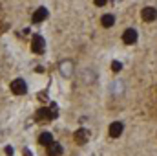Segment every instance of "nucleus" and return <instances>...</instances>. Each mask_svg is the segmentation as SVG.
Returning <instances> with one entry per match:
<instances>
[{
    "instance_id": "nucleus-1",
    "label": "nucleus",
    "mask_w": 157,
    "mask_h": 156,
    "mask_svg": "<svg viewBox=\"0 0 157 156\" xmlns=\"http://www.w3.org/2000/svg\"><path fill=\"white\" fill-rule=\"evenodd\" d=\"M55 116H57L55 107H51V110L49 109H40V110H37V119L39 121H49V119H53Z\"/></svg>"
},
{
    "instance_id": "nucleus-2",
    "label": "nucleus",
    "mask_w": 157,
    "mask_h": 156,
    "mask_svg": "<svg viewBox=\"0 0 157 156\" xmlns=\"http://www.w3.org/2000/svg\"><path fill=\"white\" fill-rule=\"evenodd\" d=\"M11 92L17 94V96H22V94L28 92V86H26V83H24L22 79H15V81L11 83Z\"/></svg>"
},
{
    "instance_id": "nucleus-3",
    "label": "nucleus",
    "mask_w": 157,
    "mask_h": 156,
    "mask_svg": "<svg viewBox=\"0 0 157 156\" xmlns=\"http://www.w3.org/2000/svg\"><path fill=\"white\" fill-rule=\"evenodd\" d=\"M31 50H33V53H42L46 50V42H44V39L40 35H35L31 39Z\"/></svg>"
},
{
    "instance_id": "nucleus-4",
    "label": "nucleus",
    "mask_w": 157,
    "mask_h": 156,
    "mask_svg": "<svg viewBox=\"0 0 157 156\" xmlns=\"http://www.w3.org/2000/svg\"><path fill=\"white\" fill-rule=\"evenodd\" d=\"M122 40H124V44H135V42H137V31H135L133 28L126 30V31L122 33Z\"/></svg>"
},
{
    "instance_id": "nucleus-5",
    "label": "nucleus",
    "mask_w": 157,
    "mask_h": 156,
    "mask_svg": "<svg viewBox=\"0 0 157 156\" xmlns=\"http://www.w3.org/2000/svg\"><path fill=\"white\" fill-rule=\"evenodd\" d=\"M141 15H143V20L152 22V20H155V18H157V9H155V7H144Z\"/></svg>"
},
{
    "instance_id": "nucleus-6",
    "label": "nucleus",
    "mask_w": 157,
    "mask_h": 156,
    "mask_svg": "<svg viewBox=\"0 0 157 156\" xmlns=\"http://www.w3.org/2000/svg\"><path fill=\"white\" fill-rule=\"evenodd\" d=\"M88 140H90V132H88L86 129H78L77 132H75V142H77L78 145L86 143Z\"/></svg>"
},
{
    "instance_id": "nucleus-7",
    "label": "nucleus",
    "mask_w": 157,
    "mask_h": 156,
    "mask_svg": "<svg viewBox=\"0 0 157 156\" xmlns=\"http://www.w3.org/2000/svg\"><path fill=\"white\" fill-rule=\"evenodd\" d=\"M122 129H124V127H122L121 121L112 123V125H110V136H112V138H119V136L122 134Z\"/></svg>"
},
{
    "instance_id": "nucleus-8",
    "label": "nucleus",
    "mask_w": 157,
    "mask_h": 156,
    "mask_svg": "<svg viewBox=\"0 0 157 156\" xmlns=\"http://www.w3.org/2000/svg\"><path fill=\"white\" fill-rule=\"evenodd\" d=\"M46 17H48V9H46V7H39V9L33 13V22L39 24L42 20H46Z\"/></svg>"
},
{
    "instance_id": "nucleus-9",
    "label": "nucleus",
    "mask_w": 157,
    "mask_h": 156,
    "mask_svg": "<svg viewBox=\"0 0 157 156\" xmlns=\"http://www.w3.org/2000/svg\"><path fill=\"white\" fill-rule=\"evenodd\" d=\"M62 154V147L59 145V143H51V145H48V156H60Z\"/></svg>"
},
{
    "instance_id": "nucleus-10",
    "label": "nucleus",
    "mask_w": 157,
    "mask_h": 156,
    "mask_svg": "<svg viewBox=\"0 0 157 156\" xmlns=\"http://www.w3.org/2000/svg\"><path fill=\"white\" fill-rule=\"evenodd\" d=\"M39 143L40 145H51L53 143V136L49 134V132H44V134H40V138H39Z\"/></svg>"
},
{
    "instance_id": "nucleus-11",
    "label": "nucleus",
    "mask_w": 157,
    "mask_h": 156,
    "mask_svg": "<svg viewBox=\"0 0 157 156\" xmlns=\"http://www.w3.org/2000/svg\"><path fill=\"white\" fill-rule=\"evenodd\" d=\"M101 22H102L104 28H112L113 22H115V17H113V15H104V17L101 18Z\"/></svg>"
},
{
    "instance_id": "nucleus-12",
    "label": "nucleus",
    "mask_w": 157,
    "mask_h": 156,
    "mask_svg": "<svg viewBox=\"0 0 157 156\" xmlns=\"http://www.w3.org/2000/svg\"><path fill=\"white\" fill-rule=\"evenodd\" d=\"M112 70H113V72H121V70H122V64H121L119 61H113V63H112Z\"/></svg>"
},
{
    "instance_id": "nucleus-13",
    "label": "nucleus",
    "mask_w": 157,
    "mask_h": 156,
    "mask_svg": "<svg viewBox=\"0 0 157 156\" xmlns=\"http://www.w3.org/2000/svg\"><path fill=\"white\" fill-rule=\"evenodd\" d=\"M93 2H95V6H101V7H102V6H104L108 0H93Z\"/></svg>"
},
{
    "instance_id": "nucleus-14",
    "label": "nucleus",
    "mask_w": 157,
    "mask_h": 156,
    "mask_svg": "<svg viewBox=\"0 0 157 156\" xmlns=\"http://www.w3.org/2000/svg\"><path fill=\"white\" fill-rule=\"evenodd\" d=\"M24 156H33V154H31V153H29L28 149H24Z\"/></svg>"
}]
</instances>
